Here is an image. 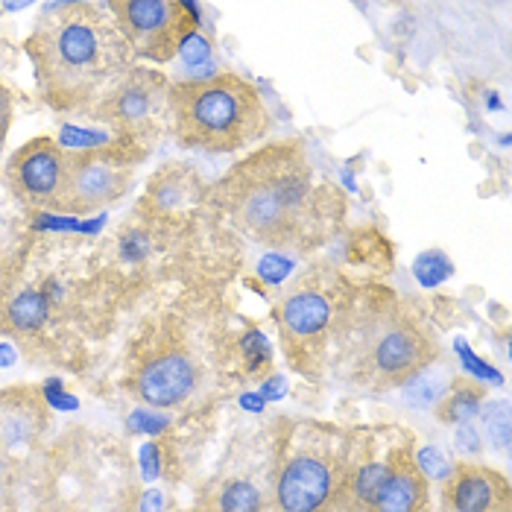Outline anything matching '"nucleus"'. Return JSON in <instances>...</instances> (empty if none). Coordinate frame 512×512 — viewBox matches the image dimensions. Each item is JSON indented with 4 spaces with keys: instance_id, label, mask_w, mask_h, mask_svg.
Listing matches in <instances>:
<instances>
[{
    "instance_id": "9b49d317",
    "label": "nucleus",
    "mask_w": 512,
    "mask_h": 512,
    "mask_svg": "<svg viewBox=\"0 0 512 512\" xmlns=\"http://www.w3.org/2000/svg\"><path fill=\"white\" fill-rule=\"evenodd\" d=\"M199 387V366L194 357L179 349L161 352L141 366L135 375V393L150 407H176L188 401Z\"/></svg>"
},
{
    "instance_id": "f8f14e48",
    "label": "nucleus",
    "mask_w": 512,
    "mask_h": 512,
    "mask_svg": "<svg viewBox=\"0 0 512 512\" xmlns=\"http://www.w3.org/2000/svg\"><path fill=\"white\" fill-rule=\"evenodd\" d=\"M445 501L454 512H510V483L486 466L460 463L448 477Z\"/></svg>"
},
{
    "instance_id": "f3484780",
    "label": "nucleus",
    "mask_w": 512,
    "mask_h": 512,
    "mask_svg": "<svg viewBox=\"0 0 512 512\" xmlns=\"http://www.w3.org/2000/svg\"><path fill=\"white\" fill-rule=\"evenodd\" d=\"M480 425H483V434L486 439L498 448V451H507L510 448V404L507 401H492L483 416H480Z\"/></svg>"
},
{
    "instance_id": "f257e3e1",
    "label": "nucleus",
    "mask_w": 512,
    "mask_h": 512,
    "mask_svg": "<svg viewBox=\"0 0 512 512\" xmlns=\"http://www.w3.org/2000/svg\"><path fill=\"white\" fill-rule=\"evenodd\" d=\"M237 232L267 249H302L319 223V191L299 141L267 144L235 164L214 191Z\"/></svg>"
},
{
    "instance_id": "aec40b11",
    "label": "nucleus",
    "mask_w": 512,
    "mask_h": 512,
    "mask_svg": "<svg viewBox=\"0 0 512 512\" xmlns=\"http://www.w3.org/2000/svg\"><path fill=\"white\" fill-rule=\"evenodd\" d=\"M6 123H9V94H6V88L0 85V138H3V132H6Z\"/></svg>"
},
{
    "instance_id": "1a4fd4ad",
    "label": "nucleus",
    "mask_w": 512,
    "mask_h": 512,
    "mask_svg": "<svg viewBox=\"0 0 512 512\" xmlns=\"http://www.w3.org/2000/svg\"><path fill=\"white\" fill-rule=\"evenodd\" d=\"M129 185V167L109 153H79L65 161V182L59 208L91 214L123 197Z\"/></svg>"
},
{
    "instance_id": "dca6fc26",
    "label": "nucleus",
    "mask_w": 512,
    "mask_h": 512,
    "mask_svg": "<svg viewBox=\"0 0 512 512\" xmlns=\"http://www.w3.org/2000/svg\"><path fill=\"white\" fill-rule=\"evenodd\" d=\"M217 510L220 512H261L264 498L249 480H229L220 495H217Z\"/></svg>"
},
{
    "instance_id": "f03ea898",
    "label": "nucleus",
    "mask_w": 512,
    "mask_h": 512,
    "mask_svg": "<svg viewBox=\"0 0 512 512\" xmlns=\"http://www.w3.org/2000/svg\"><path fill=\"white\" fill-rule=\"evenodd\" d=\"M44 97L53 106H82L129 65L118 24L88 3L53 6L30 36Z\"/></svg>"
},
{
    "instance_id": "4468645a",
    "label": "nucleus",
    "mask_w": 512,
    "mask_h": 512,
    "mask_svg": "<svg viewBox=\"0 0 512 512\" xmlns=\"http://www.w3.org/2000/svg\"><path fill=\"white\" fill-rule=\"evenodd\" d=\"M451 390V369L445 363H431L422 372H416L407 384L398 387L401 393V404L416 410V413H431L436 410L445 395Z\"/></svg>"
},
{
    "instance_id": "6e6552de",
    "label": "nucleus",
    "mask_w": 512,
    "mask_h": 512,
    "mask_svg": "<svg viewBox=\"0 0 512 512\" xmlns=\"http://www.w3.org/2000/svg\"><path fill=\"white\" fill-rule=\"evenodd\" d=\"M164 109H170V85L153 71H132L100 100L97 115L120 132L147 135L161 126Z\"/></svg>"
},
{
    "instance_id": "6ab92c4d",
    "label": "nucleus",
    "mask_w": 512,
    "mask_h": 512,
    "mask_svg": "<svg viewBox=\"0 0 512 512\" xmlns=\"http://www.w3.org/2000/svg\"><path fill=\"white\" fill-rule=\"evenodd\" d=\"M477 401H480V393L477 390H460V393H451L445 395V401L436 407L439 413H442V419L448 416V422H460V419H466V413H472L474 407H477Z\"/></svg>"
},
{
    "instance_id": "ddd939ff",
    "label": "nucleus",
    "mask_w": 512,
    "mask_h": 512,
    "mask_svg": "<svg viewBox=\"0 0 512 512\" xmlns=\"http://www.w3.org/2000/svg\"><path fill=\"white\" fill-rule=\"evenodd\" d=\"M428 504V477L407 454H393L384 483L372 501V512H422Z\"/></svg>"
},
{
    "instance_id": "0eeeda50",
    "label": "nucleus",
    "mask_w": 512,
    "mask_h": 512,
    "mask_svg": "<svg viewBox=\"0 0 512 512\" xmlns=\"http://www.w3.org/2000/svg\"><path fill=\"white\" fill-rule=\"evenodd\" d=\"M343 489V466L331 451L305 448L293 454L273 489L276 512H325Z\"/></svg>"
},
{
    "instance_id": "7ed1b4c3",
    "label": "nucleus",
    "mask_w": 512,
    "mask_h": 512,
    "mask_svg": "<svg viewBox=\"0 0 512 512\" xmlns=\"http://www.w3.org/2000/svg\"><path fill=\"white\" fill-rule=\"evenodd\" d=\"M337 340L343 343L355 381L369 390H398L439 360L431 325L407 305V299L393 293L355 299Z\"/></svg>"
},
{
    "instance_id": "a211bd4d",
    "label": "nucleus",
    "mask_w": 512,
    "mask_h": 512,
    "mask_svg": "<svg viewBox=\"0 0 512 512\" xmlns=\"http://www.w3.org/2000/svg\"><path fill=\"white\" fill-rule=\"evenodd\" d=\"M387 466L390 463H366L360 472L355 474V498L360 507H372V501H375V495H378V489H381V483H384V474H387Z\"/></svg>"
},
{
    "instance_id": "9d476101",
    "label": "nucleus",
    "mask_w": 512,
    "mask_h": 512,
    "mask_svg": "<svg viewBox=\"0 0 512 512\" xmlns=\"http://www.w3.org/2000/svg\"><path fill=\"white\" fill-rule=\"evenodd\" d=\"M65 161V153L50 138H36L15 153L9 164V182L24 202L39 208H59Z\"/></svg>"
},
{
    "instance_id": "423d86ee",
    "label": "nucleus",
    "mask_w": 512,
    "mask_h": 512,
    "mask_svg": "<svg viewBox=\"0 0 512 512\" xmlns=\"http://www.w3.org/2000/svg\"><path fill=\"white\" fill-rule=\"evenodd\" d=\"M112 15L126 44L153 62H170L194 36V6L179 0H118Z\"/></svg>"
},
{
    "instance_id": "39448f33",
    "label": "nucleus",
    "mask_w": 512,
    "mask_h": 512,
    "mask_svg": "<svg viewBox=\"0 0 512 512\" xmlns=\"http://www.w3.org/2000/svg\"><path fill=\"white\" fill-rule=\"evenodd\" d=\"M355 293L331 267H311L293 278L278 299L281 343L293 363L308 366L340 334Z\"/></svg>"
},
{
    "instance_id": "2eb2a0df",
    "label": "nucleus",
    "mask_w": 512,
    "mask_h": 512,
    "mask_svg": "<svg viewBox=\"0 0 512 512\" xmlns=\"http://www.w3.org/2000/svg\"><path fill=\"white\" fill-rule=\"evenodd\" d=\"M47 316H50V302L44 293H36V290L15 296L6 308V319L15 331H36L47 322Z\"/></svg>"
},
{
    "instance_id": "20e7f679",
    "label": "nucleus",
    "mask_w": 512,
    "mask_h": 512,
    "mask_svg": "<svg viewBox=\"0 0 512 512\" xmlns=\"http://www.w3.org/2000/svg\"><path fill=\"white\" fill-rule=\"evenodd\" d=\"M170 115L179 144L202 153H237L270 132L264 97L235 74L173 85Z\"/></svg>"
}]
</instances>
